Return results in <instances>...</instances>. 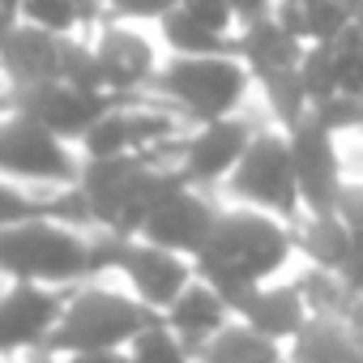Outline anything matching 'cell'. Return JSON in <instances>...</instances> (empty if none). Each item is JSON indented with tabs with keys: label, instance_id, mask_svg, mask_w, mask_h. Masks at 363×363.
I'll use <instances>...</instances> for the list:
<instances>
[{
	"label": "cell",
	"instance_id": "39",
	"mask_svg": "<svg viewBox=\"0 0 363 363\" xmlns=\"http://www.w3.org/2000/svg\"><path fill=\"white\" fill-rule=\"evenodd\" d=\"M0 9H9V13H18V0H0Z\"/></svg>",
	"mask_w": 363,
	"mask_h": 363
},
{
	"label": "cell",
	"instance_id": "30",
	"mask_svg": "<svg viewBox=\"0 0 363 363\" xmlns=\"http://www.w3.org/2000/svg\"><path fill=\"white\" fill-rule=\"evenodd\" d=\"M312 120H316L320 128H329L333 137L359 133V128H363V99H354V94H346V90H337V94H329V99H316V103H312Z\"/></svg>",
	"mask_w": 363,
	"mask_h": 363
},
{
	"label": "cell",
	"instance_id": "13",
	"mask_svg": "<svg viewBox=\"0 0 363 363\" xmlns=\"http://www.w3.org/2000/svg\"><path fill=\"white\" fill-rule=\"evenodd\" d=\"M116 103V94H86V90H77V86H69V82H39V86H22V90H13V111H22V116H30L35 124H43V128H52L56 137H65V141H82L86 137V128L107 111Z\"/></svg>",
	"mask_w": 363,
	"mask_h": 363
},
{
	"label": "cell",
	"instance_id": "27",
	"mask_svg": "<svg viewBox=\"0 0 363 363\" xmlns=\"http://www.w3.org/2000/svg\"><path fill=\"white\" fill-rule=\"evenodd\" d=\"M60 82L86 90V94H107V82H103V69H99V56H94L90 35H69V39H65Z\"/></svg>",
	"mask_w": 363,
	"mask_h": 363
},
{
	"label": "cell",
	"instance_id": "35",
	"mask_svg": "<svg viewBox=\"0 0 363 363\" xmlns=\"http://www.w3.org/2000/svg\"><path fill=\"white\" fill-rule=\"evenodd\" d=\"M274 5H278V0H231V9H235V22H240V26L265 18V13H274Z\"/></svg>",
	"mask_w": 363,
	"mask_h": 363
},
{
	"label": "cell",
	"instance_id": "24",
	"mask_svg": "<svg viewBox=\"0 0 363 363\" xmlns=\"http://www.w3.org/2000/svg\"><path fill=\"white\" fill-rule=\"evenodd\" d=\"M60 189H35V184H18V179L0 175V231L18 227L26 218H48L56 206Z\"/></svg>",
	"mask_w": 363,
	"mask_h": 363
},
{
	"label": "cell",
	"instance_id": "37",
	"mask_svg": "<svg viewBox=\"0 0 363 363\" xmlns=\"http://www.w3.org/2000/svg\"><path fill=\"white\" fill-rule=\"evenodd\" d=\"M0 363H65L60 354H48V350H35V354H18V359H0Z\"/></svg>",
	"mask_w": 363,
	"mask_h": 363
},
{
	"label": "cell",
	"instance_id": "22",
	"mask_svg": "<svg viewBox=\"0 0 363 363\" xmlns=\"http://www.w3.org/2000/svg\"><path fill=\"white\" fill-rule=\"evenodd\" d=\"M257 103L269 116V124H278V128H295L299 120H308L312 116V99H308V90L299 82V65L261 77L257 82Z\"/></svg>",
	"mask_w": 363,
	"mask_h": 363
},
{
	"label": "cell",
	"instance_id": "32",
	"mask_svg": "<svg viewBox=\"0 0 363 363\" xmlns=\"http://www.w3.org/2000/svg\"><path fill=\"white\" fill-rule=\"evenodd\" d=\"M333 214H337L350 231H363V175H346V179H342L337 201H333Z\"/></svg>",
	"mask_w": 363,
	"mask_h": 363
},
{
	"label": "cell",
	"instance_id": "12",
	"mask_svg": "<svg viewBox=\"0 0 363 363\" xmlns=\"http://www.w3.org/2000/svg\"><path fill=\"white\" fill-rule=\"evenodd\" d=\"M286 141H291V158H295V179H299L303 210H312V214L333 210L337 189H342V179H346L337 137L308 116L295 128H286Z\"/></svg>",
	"mask_w": 363,
	"mask_h": 363
},
{
	"label": "cell",
	"instance_id": "1",
	"mask_svg": "<svg viewBox=\"0 0 363 363\" xmlns=\"http://www.w3.org/2000/svg\"><path fill=\"white\" fill-rule=\"evenodd\" d=\"M295 261V227L286 218L248 206H223V218L193 265L235 308L252 286L291 274Z\"/></svg>",
	"mask_w": 363,
	"mask_h": 363
},
{
	"label": "cell",
	"instance_id": "4",
	"mask_svg": "<svg viewBox=\"0 0 363 363\" xmlns=\"http://www.w3.org/2000/svg\"><path fill=\"white\" fill-rule=\"evenodd\" d=\"M158 312H150L137 295H128L116 278H90L69 291L60 325L48 337V354H77V350H107L128 346Z\"/></svg>",
	"mask_w": 363,
	"mask_h": 363
},
{
	"label": "cell",
	"instance_id": "17",
	"mask_svg": "<svg viewBox=\"0 0 363 363\" xmlns=\"http://www.w3.org/2000/svg\"><path fill=\"white\" fill-rule=\"evenodd\" d=\"M303 39H295L274 13L257 18V22H244L235 30V56L248 65V73L261 82L269 73H282V69H295L299 56H303Z\"/></svg>",
	"mask_w": 363,
	"mask_h": 363
},
{
	"label": "cell",
	"instance_id": "19",
	"mask_svg": "<svg viewBox=\"0 0 363 363\" xmlns=\"http://www.w3.org/2000/svg\"><path fill=\"white\" fill-rule=\"evenodd\" d=\"M282 350H286V346L261 337L248 320L231 316V320L197 350V363H269V359H278Z\"/></svg>",
	"mask_w": 363,
	"mask_h": 363
},
{
	"label": "cell",
	"instance_id": "20",
	"mask_svg": "<svg viewBox=\"0 0 363 363\" xmlns=\"http://www.w3.org/2000/svg\"><path fill=\"white\" fill-rule=\"evenodd\" d=\"M154 35H158L167 56H218V52H235V35H218V30L201 26L197 18H189L184 9H171L167 18H158Z\"/></svg>",
	"mask_w": 363,
	"mask_h": 363
},
{
	"label": "cell",
	"instance_id": "6",
	"mask_svg": "<svg viewBox=\"0 0 363 363\" xmlns=\"http://www.w3.org/2000/svg\"><path fill=\"white\" fill-rule=\"evenodd\" d=\"M0 175L35 189H65L82 175V150L22 111L0 116Z\"/></svg>",
	"mask_w": 363,
	"mask_h": 363
},
{
	"label": "cell",
	"instance_id": "29",
	"mask_svg": "<svg viewBox=\"0 0 363 363\" xmlns=\"http://www.w3.org/2000/svg\"><path fill=\"white\" fill-rule=\"evenodd\" d=\"M299 82L308 90V99H329L337 94V56L329 43H308L303 56H299Z\"/></svg>",
	"mask_w": 363,
	"mask_h": 363
},
{
	"label": "cell",
	"instance_id": "2",
	"mask_svg": "<svg viewBox=\"0 0 363 363\" xmlns=\"http://www.w3.org/2000/svg\"><path fill=\"white\" fill-rule=\"evenodd\" d=\"M99 278L94 231L60 218H26L0 231V282H43V286H82Z\"/></svg>",
	"mask_w": 363,
	"mask_h": 363
},
{
	"label": "cell",
	"instance_id": "11",
	"mask_svg": "<svg viewBox=\"0 0 363 363\" xmlns=\"http://www.w3.org/2000/svg\"><path fill=\"white\" fill-rule=\"evenodd\" d=\"M223 218V197L210 189H193V184H175L145 218L141 240L162 244L171 252H184L197 261V252L210 244L214 227Z\"/></svg>",
	"mask_w": 363,
	"mask_h": 363
},
{
	"label": "cell",
	"instance_id": "25",
	"mask_svg": "<svg viewBox=\"0 0 363 363\" xmlns=\"http://www.w3.org/2000/svg\"><path fill=\"white\" fill-rule=\"evenodd\" d=\"M128 363H197V359L179 342V333L158 316L128 342Z\"/></svg>",
	"mask_w": 363,
	"mask_h": 363
},
{
	"label": "cell",
	"instance_id": "34",
	"mask_svg": "<svg viewBox=\"0 0 363 363\" xmlns=\"http://www.w3.org/2000/svg\"><path fill=\"white\" fill-rule=\"evenodd\" d=\"M65 363H128V346H107V350H77V354H65Z\"/></svg>",
	"mask_w": 363,
	"mask_h": 363
},
{
	"label": "cell",
	"instance_id": "21",
	"mask_svg": "<svg viewBox=\"0 0 363 363\" xmlns=\"http://www.w3.org/2000/svg\"><path fill=\"white\" fill-rule=\"evenodd\" d=\"M359 346L350 342L342 316H312L299 337L286 346V359L291 363H346Z\"/></svg>",
	"mask_w": 363,
	"mask_h": 363
},
{
	"label": "cell",
	"instance_id": "5",
	"mask_svg": "<svg viewBox=\"0 0 363 363\" xmlns=\"http://www.w3.org/2000/svg\"><path fill=\"white\" fill-rule=\"evenodd\" d=\"M218 197H223V206L265 210V214H278L286 223H295L303 214V197H299V179H295V158H291L286 128L265 124L252 137V145L244 150V158L227 175V184L218 189Z\"/></svg>",
	"mask_w": 363,
	"mask_h": 363
},
{
	"label": "cell",
	"instance_id": "16",
	"mask_svg": "<svg viewBox=\"0 0 363 363\" xmlns=\"http://www.w3.org/2000/svg\"><path fill=\"white\" fill-rule=\"evenodd\" d=\"M235 316V308L227 303V295L218 291V286H210L201 274L189 282V291L179 295L167 312H162V320L179 333V342H184L189 350H193V359H197V350L227 325Z\"/></svg>",
	"mask_w": 363,
	"mask_h": 363
},
{
	"label": "cell",
	"instance_id": "18",
	"mask_svg": "<svg viewBox=\"0 0 363 363\" xmlns=\"http://www.w3.org/2000/svg\"><path fill=\"white\" fill-rule=\"evenodd\" d=\"M291 227H295V257L308 261V265H325V269L342 265V257L350 248V235H354L333 210H325V214L303 210Z\"/></svg>",
	"mask_w": 363,
	"mask_h": 363
},
{
	"label": "cell",
	"instance_id": "28",
	"mask_svg": "<svg viewBox=\"0 0 363 363\" xmlns=\"http://www.w3.org/2000/svg\"><path fill=\"white\" fill-rule=\"evenodd\" d=\"M303 26H308V43H337L350 26L354 13L346 0H303Z\"/></svg>",
	"mask_w": 363,
	"mask_h": 363
},
{
	"label": "cell",
	"instance_id": "38",
	"mask_svg": "<svg viewBox=\"0 0 363 363\" xmlns=\"http://www.w3.org/2000/svg\"><path fill=\"white\" fill-rule=\"evenodd\" d=\"M13 22H18V13L0 9V48H5V39H9V30H13Z\"/></svg>",
	"mask_w": 363,
	"mask_h": 363
},
{
	"label": "cell",
	"instance_id": "15",
	"mask_svg": "<svg viewBox=\"0 0 363 363\" xmlns=\"http://www.w3.org/2000/svg\"><path fill=\"white\" fill-rule=\"evenodd\" d=\"M60 65H65V39L60 35H48L39 26L13 22L5 48H0V73L9 77L13 90L39 86V82H56Z\"/></svg>",
	"mask_w": 363,
	"mask_h": 363
},
{
	"label": "cell",
	"instance_id": "36",
	"mask_svg": "<svg viewBox=\"0 0 363 363\" xmlns=\"http://www.w3.org/2000/svg\"><path fill=\"white\" fill-rule=\"evenodd\" d=\"M342 325H346V333H350V342L363 350V295L346 308V316H342Z\"/></svg>",
	"mask_w": 363,
	"mask_h": 363
},
{
	"label": "cell",
	"instance_id": "7",
	"mask_svg": "<svg viewBox=\"0 0 363 363\" xmlns=\"http://www.w3.org/2000/svg\"><path fill=\"white\" fill-rule=\"evenodd\" d=\"M269 124V116L261 111V103H252L248 111L223 116V120H206L193 124L184 137H179V175L189 179L193 189H210L218 193L227 184V175L235 171V162L244 158V150L252 145V137Z\"/></svg>",
	"mask_w": 363,
	"mask_h": 363
},
{
	"label": "cell",
	"instance_id": "10",
	"mask_svg": "<svg viewBox=\"0 0 363 363\" xmlns=\"http://www.w3.org/2000/svg\"><path fill=\"white\" fill-rule=\"evenodd\" d=\"M69 291L43 282H0V359L43 350L60 325Z\"/></svg>",
	"mask_w": 363,
	"mask_h": 363
},
{
	"label": "cell",
	"instance_id": "33",
	"mask_svg": "<svg viewBox=\"0 0 363 363\" xmlns=\"http://www.w3.org/2000/svg\"><path fill=\"white\" fill-rule=\"evenodd\" d=\"M337 274H342V282H346L354 295H363V231H354V235H350V248H346V257H342Z\"/></svg>",
	"mask_w": 363,
	"mask_h": 363
},
{
	"label": "cell",
	"instance_id": "31",
	"mask_svg": "<svg viewBox=\"0 0 363 363\" xmlns=\"http://www.w3.org/2000/svg\"><path fill=\"white\" fill-rule=\"evenodd\" d=\"M179 9H184L189 18H197L201 26L218 30V35H235V30H240V22H235V9H231V0H184Z\"/></svg>",
	"mask_w": 363,
	"mask_h": 363
},
{
	"label": "cell",
	"instance_id": "26",
	"mask_svg": "<svg viewBox=\"0 0 363 363\" xmlns=\"http://www.w3.org/2000/svg\"><path fill=\"white\" fill-rule=\"evenodd\" d=\"M18 22L69 39L82 35V5L77 0H18Z\"/></svg>",
	"mask_w": 363,
	"mask_h": 363
},
{
	"label": "cell",
	"instance_id": "40",
	"mask_svg": "<svg viewBox=\"0 0 363 363\" xmlns=\"http://www.w3.org/2000/svg\"><path fill=\"white\" fill-rule=\"evenodd\" d=\"M346 363H363V350H354V354H350V359H346Z\"/></svg>",
	"mask_w": 363,
	"mask_h": 363
},
{
	"label": "cell",
	"instance_id": "9",
	"mask_svg": "<svg viewBox=\"0 0 363 363\" xmlns=\"http://www.w3.org/2000/svg\"><path fill=\"white\" fill-rule=\"evenodd\" d=\"M197 278V265L193 257L184 252H171L162 244H150L141 235H124L120 244V257H116V282L137 295L150 312H167L179 295L189 291V282Z\"/></svg>",
	"mask_w": 363,
	"mask_h": 363
},
{
	"label": "cell",
	"instance_id": "23",
	"mask_svg": "<svg viewBox=\"0 0 363 363\" xmlns=\"http://www.w3.org/2000/svg\"><path fill=\"white\" fill-rule=\"evenodd\" d=\"M291 282L299 286V295H303V303H308L312 316H346V308L359 299V295L342 282V274H337V269H325V265L295 261Z\"/></svg>",
	"mask_w": 363,
	"mask_h": 363
},
{
	"label": "cell",
	"instance_id": "14",
	"mask_svg": "<svg viewBox=\"0 0 363 363\" xmlns=\"http://www.w3.org/2000/svg\"><path fill=\"white\" fill-rule=\"evenodd\" d=\"M235 316L248 320L261 337H269V342H278V346H291V342L299 337V329L312 320V312H308L299 286L291 282V274L252 286V291L235 303Z\"/></svg>",
	"mask_w": 363,
	"mask_h": 363
},
{
	"label": "cell",
	"instance_id": "3",
	"mask_svg": "<svg viewBox=\"0 0 363 363\" xmlns=\"http://www.w3.org/2000/svg\"><path fill=\"white\" fill-rule=\"evenodd\" d=\"M150 94L167 99L189 124L223 120L257 103V77L235 52L218 56H162Z\"/></svg>",
	"mask_w": 363,
	"mask_h": 363
},
{
	"label": "cell",
	"instance_id": "8",
	"mask_svg": "<svg viewBox=\"0 0 363 363\" xmlns=\"http://www.w3.org/2000/svg\"><path fill=\"white\" fill-rule=\"evenodd\" d=\"M90 43H94L99 69H103L107 94H116V99L150 94V86L158 77V65L167 56L154 26H141V22H128V18H107L90 35Z\"/></svg>",
	"mask_w": 363,
	"mask_h": 363
}]
</instances>
